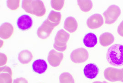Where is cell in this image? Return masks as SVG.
<instances>
[{
    "label": "cell",
    "mask_w": 123,
    "mask_h": 83,
    "mask_svg": "<svg viewBox=\"0 0 123 83\" xmlns=\"http://www.w3.org/2000/svg\"><path fill=\"white\" fill-rule=\"evenodd\" d=\"M33 55L32 53L27 50H22L19 52L18 56V59L22 64H27L29 63L33 59Z\"/></svg>",
    "instance_id": "e0dca14e"
},
{
    "label": "cell",
    "mask_w": 123,
    "mask_h": 83,
    "mask_svg": "<svg viewBox=\"0 0 123 83\" xmlns=\"http://www.w3.org/2000/svg\"><path fill=\"white\" fill-rule=\"evenodd\" d=\"M104 76L106 79L110 82H123V69H118L109 67L105 70Z\"/></svg>",
    "instance_id": "8992f818"
},
{
    "label": "cell",
    "mask_w": 123,
    "mask_h": 83,
    "mask_svg": "<svg viewBox=\"0 0 123 83\" xmlns=\"http://www.w3.org/2000/svg\"><path fill=\"white\" fill-rule=\"evenodd\" d=\"M97 36L93 33H88L84 37L83 43L84 45L88 48H93L97 44Z\"/></svg>",
    "instance_id": "2e32d148"
},
{
    "label": "cell",
    "mask_w": 123,
    "mask_h": 83,
    "mask_svg": "<svg viewBox=\"0 0 123 83\" xmlns=\"http://www.w3.org/2000/svg\"><path fill=\"white\" fill-rule=\"evenodd\" d=\"M78 27V23L74 18L69 17L66 18L64 24V28L66 30L73 33L77 30Z\"/></svg>",
    "instance_id": "9a60e30c"
},
{
    "label": "cell",
    "mask_w": 123,
    "mask_h": 83,
    "mask_svg": "<svg viewBox=\"0 0 123 83\" xmlns=\"http://www.w3.org/2000/svg\"><path fill=\"white\" fill-rule=\"evenodd\" d=\"M98 73L99 69L98 67L93 64H88L84 68V74L88 79H94L98 74Z\"/></svg>",
    "instance_id": "4fadbf2b"
},
{
    "label": "cell",
    "mask_w": 123,
    "mask_h": 83,
    "mask_svg": "<svg viewBox=\"0 0 123 83\" xmlns=\"http://www.w3.org/2000/svg\"><path fill=\"white\" fill-rule=\"evenodd\" d=\"M64 0H51V5L52 7L56 10H61L64 4Z\"/></svg>",
    "instance_id": "7402d4cb"
},
{
    "label": "cell",
    "mask_w": 123,
    "mask_h": 83,
    "mask_svg": "<svg viewBox=\"0 0 123 83\" xmlns=\"http://www.w3.org/2000/svg\"><path fill=\"white\" fill-rule=\"evenodd\" d=\"M13 83H28L26 79L23 78H20L13 80Z\"/></svg>",
    "instance_id": "484cf974"
},
{
    "label": "cell",
    "mask_w": 123,
    "mask_h": 83,
    "mask_svg": "<svg viewBox=\"0 0 123 83\" xmlns=\"http://www.w3.org/2000/svg\"><path fill=\"white\" fill-rule=\"evenodd\" d=\"M77 2L80 8L83 12H88L92 8V2L91 0H79Z\"/></svg>",
    "instance_id": "d6986e66"
},
{
    "label": "cell",
    "mask_w": 123,
    "mask_h": 83,
    "mask_svg": "<svg viewBox=\"0 0 123 83\" xmlns=\"http://www.w3.org/2000/svg\"><path fill=\"white\" fill-rule=\"evenodd\" d=\"M103 16L99 14H94L88 18L87 21L88 27L92 29H97L101 27L104 24Z\"/></svg>",
    "instance_id": "9c48e42d"
},
{
    "label": "cell",
    "mask_w": 123,
    "mask_h": 83,
    "mask_svg": "<svg viewBox=\"0 0 123 83\" xmlns=\"http://www.w3.org/2000/svg\"><path fill=\"white\" fill-rule=\"evenodd\" d=\"M57 26V24L49 21L47 19L38 28L37 35L40 38L45 39L49 38L53 29Z\"/></svg>",
    "instance_id": "5b68a950"
},
{
    "label": "cell",
    "mask_w": 123,
    "mask_h": 83,
    "mask_svg": "<svg viewBox=\"0 0 123 83\" xmlns=\"http://www.w3.org/2000/svg\"><path fill=\"white\" fill-rule=\"evenodd\" d=\"M104 82V83H107V82H106V81H104V82Z\"/></svg>",
    "instance_id": "83f0119b"
},
{
    "label": "cell",
    "mask_w": 123,
    "mask_h": 83,
    "mask_svg": "<svg viewBox=\"0 0 123 83\" xmlns=\"http://www.w3.org/2000/svg\"><path fill=\"white\" fill-rule=\"evenodd\" d=\"M60 83H75L74 79L69 73H63L59 76Z\"/></svg>",
    "instance_id": "44dd1931"
},
{
    "label": "cell",
    "mask_w": 123,
    "mask_h": 83,
    "mask_svg": "<svg viewBox=\"0 0 123 83\" xmlns=\"http://www.w3.org/2000/svg\"><path fill=\"white\" fill-rule=\"evenodd\" d=\"M104 83V82H102L100 81H96V82H94L93 83Z\"/></svg>",
    "instance_id": "4316f807"
},
{
    "label": "cell",
    "mask_w": 123,
    "mask_h": 83,
    "mask_svg": "<svg viewBox=\"0 0 123 83\" xmlns=\"http://www.w3.org/2000/svg\"><path fill=\"white\" fill-rule=\"evenodd\" d=\"M17 24L20 30L26 31L31 28L33 24V21L31 17L28 15L24 14L18 18Z\"/></svg>",
    "instance_id": "ba28073f"
},
{
    "label": "cell",
    "mask_w": 123,
    "mask_h": 83,
    "mask_svg": "<svg viewBox=\"0 0 123 83\" xmlns=\"http://www.w3.org/2000/svg\"><path fill=\"white\" fill-rule=\"evenodd\" d=\"M0 66L5 65L6 63H7V58L6 56L2 53H0Z\"/></svg>",
    "instance_id": "cb8c5ba5"
},
{
    "label": "cell",
    "mask_w": 123,
    "mask_h": 83,
    "mask_svg": "<svg viewBox=\"0 0 123 83\" xmlns=\"http://www.w3.org/2000/svg\"><path fill=\"white\" fill-rule=\"evenodd\" d=\"M12 72L11 68L5 66L0 68V83H12Z\"/></svg>",
    "instance_id": "8fae6325"
},
{
    "label": "cell",
    "mask_w": 123,
    "mask_h": 83,
    "mask_svg": "<svg viewBox=\"0 0 123 83\" xmlns=\"http://www.w3.org/2000/svg\"><path fill=\"white\" fill-rule=\"evenodd\" d=\"M117 32L119 35L123 37V20L121 22L118 27Z\"/></svg>",
    "instance_id": "d4e9b609"
},
{
    "label": "cell",
    "mask_w": 123,
    "mask_h": 83,
    "mask_svg": "<svg viewBox=\"0 0 123 83\" xmlns=\"http://www.w3.org/2000/svg\"><path fill=\"white\" fill-rule=\"evenodd\" d=\"M22 8L26 13L38 17L44 16L46 12L44 3L40 0H23Z\"/></svg>",
    "instance_id": "7a4b0ae2"
},
{
    "label": "cell",
    "mask_w": 123,
    "mask_h": 83,
    "mask_svg": "<svg viewBox=\"0 0 123 83\" xmlns=\"http://www.w3.org/2000/svg\"><path fill=\"white\" fill-rule=\"evenodd\" d=\"M89 53L85 48H81L74 50L71 53V60L76 64L83 63L88 58Z\"/></svg>",
    "instance_id": "52a82bcc"
},
{
    "label": "cell",
    "mask_w": 123,
    "mask_h": 83,
    "mask_svg": "<svg viewBox=\"0 0 123 83\" xmlns=\"http://www.w3.org/2000/svg\"><path fill=\"white\" fill-rule=\"evenodd\" d=\"M63 58V54L62 52L52 49L49 52L48 60L51 65L56 67L60 65Z\"/></svg>",
    "instance_id": "30bf717a"
},
{
    "label": "cell",
    "mask_w": 123,
    "mask_h": 83,
    "mask_svg": "<svg viewBox=\"0 0 123 83\" xmlns=\"http://www.w3.org/2000/svg\"><path fill=\"white\" fill-rule=\"evenodd\" d=\"M32 68L36 73L42 74L47 70L48 64L43 59H39L33 62L32 64Z\"/></svg>",
    "instance_id": "5bb4252c"
},
{
    "label": "cell",
    "mask_w": 123,
    "mask_h": 83,
    "mask_svg": "<svg viewBox=\"0 0 123 83\" xmlns=\"http://www.w3.org/2000/svg\"><path fill=\"white\" fill-rule=\"evenodd\" d=\"M14 32V27L9 22L3 23L0 27V37L3 39L9 38Z\"/></svg>",
    "instance_id": "7c38bea8"
},
{
    "label": "cell",
    "mask_w": 123,
    "mask_h": 83,
    "mask_svg": "<svg viewBox=\"0 0 123 83\" xmlns=\"http://www.w3.org/2000/svg\"><path fill=\"white\" fill-rule=\"evenodd\" d=\"M114 41V35L110 32H105L99 37V43L103 47H107L113 44Z\"/></svg>",
    "instance_id": "ac0fdd59"
},
{
    "label": "cell",
    "mask_w": 123,
    "mask_h": 83,
    "mask_svg": "<svg viewBox=\"0 0 123 83\" xmlns=\"http://www.w3.org/2000/svg\"><path fill=\"white\" fill-rule=\"evenodd\" d=\"M106 58L111 65L115 67L123 66V45L116 44L108 49Z\"/></svg>",
    "instance_id": "6da1fadb"
},
{
    "label": "cell",
    "mask_w": 123,
    "mask_h": 83,
    "mask_svg": "<svg viewBox=\"0 0 123 83\" xmlns=\"http://www.w3.org/2000/svg\"><path fill=\"white\" fill-rule=\"evenodd\" d=\"M121 14V9L118 6L113 5L103 13L105 23L107 24H112L117 21Z\"/></svg>",
    "instance_id": "277c9868"
},
{
    "label": "cell",
    "mask_w": 123,
    "mask_h": 83,
    "mask_svg": "<svg viewBox=\"0 0 123 83\" xmlns=\"http://www.w3.org/2000/svg\"><path fill=\"white\" fill-rule=\"evenodd\" d=\"M70 38V34L63 29L57 32L54 39L53 47L58 51L63 52L67 48V42Z\"/></svg>",
    "instance_id": "3957f363"
},
{
    "label": "cell",
    "mask_w": 123,
    "mask_h": 83,
    "mask_svg": "<svg viewBox=\"0 0 123 83\" xmlns=\"http://www.w3.org/2000/svg\"><path fill=\"white\" fill-rule=\"evenodd\" d=\"M19 0H7V6L9 9L12 10H16L19 7Z\"/></svg>",
    "instance_id": "603a6c76"
},
{
    "label": "cell",
    "mask_w": 123,
    "mask_h": 83,
    "mask_svg": "<svg viewBox=\"0 0 123 83\" xmlns=\"http://www.w3.org/2000/svg\"><path fill=\"white\" fill-rule=\"evenodd\" d=\"M61 14L60 13L52 11L49 13L47 19H48L49 21L58 25L61 22Z\"/></svg>",
    "instance_id": "ffe728a7"
}]
</instances>
